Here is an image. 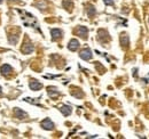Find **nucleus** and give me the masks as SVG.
I'll use <instances>...</instances> for the list:
<instances>
[{
    "label": "nucleus",
    "mask_w": 149,
    "mask_h": 139,
    "mask_svg": "<svg viewBox=\"0 0 149 139\" xmlns=\"http://www.w3.org/2000/svg\"><path fill=\"white\" fill-rule=\"evenodd\" d=\"M47 90H48V95H49L52 98H55L56 96H58V95H60L58 90H57L55 87H48L47 88Z\"/></svg>",
    "instance_id": "nucleus-13"
},
{
    "label": "nucleus",
    "mask_w": 149,
    "mask_h": 139,
    "mask_svg": "<svg viewBox=\"0 0 149 139\" xmlns=\"http://www.w3.org/2000/svg\"><path fill=\"white\" fill-rule=\"evenodd\" d=\"M62 6H63L68 12H72L74 1H72V0H63V1H62Z\"/></svg>",
    "instance_id": "nucleus-12"
},
{
    "label": "nucleus",
    "mask_w": 149,
    "mask_h": 139,
    "mask_svg": "<svg viewBox=\"0 0 149 139\" xmlns=\"http://www.w3.org/2000/svg\"><path fill=\"white\" fill-rule=\"evenodd\" d=\"M1 2H2V0H0V3H1Z\"/></svg>",
    "instance_id": "nucleus-18"
},
{
    "label": "nucleus",
    "mask_w": 149,
    "mask_h": 139,
    "mask_svg": "<svg viewBox=\"0 0 149 139\" xmlns=\"http://www.w3.org/2000/svg\"><path fill=\"white\" fill-rule=\"evenodd\" d=\"M95 13H96L95 8L92 5H88L87 6V15H88V17H93L94 15H95Z\"/></svg>",
    "instance_id": "nucleus-15"
},
{
    "label": "nucleus",
    "mask_w": 149,
    "mask_h": 139,
    "mask_svg": "<svg viewBox=\"0 0 149 139\" xmlns=\"http://www.w3.org/2000/svg\"><path fill=\"white\" fill-rule=\"evenodd\" d=\"M103 2H104L107 6H112V5H113V0H103Z\"/></svg>",
    "instance_id": "nucleus-16"
},
{
    "label": "nucleus",
    "mask_w": 149,
    "mask_h": 139,
    "mask_svg": "<svg viewBox=\"0 0 149 139\" xmlns=\"http://www.w3.org/2000/svg\"><path fill=\"white\" fill-rule=\"evenodd\" d=\"M60 111H61V113H62L64 116L70 115V114H71V112H72L71 106H69V105H62V106L60 107Z\"/></svg>",
    "instance_id": "nucleus-10"
},
{
    "label": "nucleus",
    "mask_w": 149,
    "mask_h": 139,
    "mask_svg": "<svg viewBox=\"0 0 149 139\" xmlns=\"http://www.w3.org/2000/svg\"><path fill=\"white\" fill-rule=\"evenodd\" d=\"M14 115H15V118H17V119H25V118L28 116V114H26L24 111H22L21 108H17V107L14 108Z\"/></svg>",
    "instance_id": "nucleus-8"
},
{
    "label": "nucleus",
    "mask_w": 149,
    "mask_h": 139,
    "mask_svg": "<svg viewBox=\"0 0 149 139\" xmlns=\"http://www.w3.org/2000/svg\"><path fill=\"white\" fill-rule=\"evenodd\" d=\"M12 72H13V69H12L10 65H8V64H3V65L1 66V74H2V75L8 76L9 74H12Z\"/></svg>",
    "instance_id": "nucleus-7"
},
{
    "label": "nucleus",
    "mask_w": 149,
    "mask_h": 139,
    "mask_svg": "<svg viewBox=\"0 0 149 139\" xmlns=\"http://www.w3.org/2000/svg\"><path fill=\"white\" fill-rule=\"evenodd\" d=\"M29 87H30L31 90H33V91H38V90H40L42 88V85L40 82H38L37 80H31L30 83H29Z\"/></svg>",
    "instance_id": "nucleus-6"
},
{
    "label": "nucleus",
    "mask_w": 149,
    "mask_h": 139,
    "mask_svg": "<svg viewBox=\"0 0 149 139\" xmlns=\"http://www.w3.org/2000/svg\"><path fill=\"white\" fill-rule=\"evenodd\" d=\"M0 96H2V89H1V87H0Z\"/></svg>",
    "instance_id": "nucleus-17"
},
{
    "label": "nucleus",
    "mask_w": 149,
    "mask_h": 139,
    "mask_svg": "<svg viewBox=\"0 0 149 139\" xmlns=\"http://www.w3.org/2000/svg\"><path fill=\"white\" fill-rule=\"evenodd\" d=\"M51 34H52V39L53 40H58L62 38V31L58 29H52L51 30Z\"/></svg>",
    "instance_id": "nucleus-11"
},
{
    "label": "nucleus",
    "mask_w": 149,
    "mask_h": 139,
    "mask_svg": "<svg viewBox=\"0 0 149 139\" xmlns=\"http://www.w3.org/2000/svg\"><path fill=\"white\" fill-rule=\"evenodd\" d=\"M17 12L21 14V18H22V21H23V23H24L25 26L35 28L38 32L41 33V31H40V29H39V25H38L37 19H36V17H35L33 15H31L30 13H28V12H25V10H21V9H17Z\"/></svg>",
    "instance_id": "nucleus-1"
},
{
    "label": "nucleus",
    "mask_w": 149,
    "mask_h": 139,
    "mask_svg": "<svg viewBox=\"0 0 149 139\" xmlns=\"http://www.w3.org/2000/svg\"><path fill=\"white\" fill-rule=\"evenodd\" d=\"M21 52H23V54H31V52H33V45L29 40H26L23 43V46L21 47Z\"/></svg>",
    "instance_id": "nucleus-2"
},
{
    "label": "nucleus",
    "mask_w": 149,
    "mask_h": 139,
    "mask_svg": "<svg viewBox=\"0 0 149 139\" xmlns=\"http://www.w3.org/2000/svg\"><path fill=\"white\" fill-rule=\"evenodd\" d=\"M79 56H80V58L81 59H84V61H90L91 58H92V52H91V49H88V48H85V49H83L81 52H79Z\"/></svg>",
    "instance_id": "nucleus-4"
},
{
    "label": "nucleus",
    "mask_w": 149,
    "mask_h": 139,
    "mask_svg": "<svg viewBox=\"0 0 149 139\" xmlns=\"http://www.w3.org/2000/svg\"><path fill=\"white\" fill-rule=\"evenodd\" d=\"M77 34L79 35L81 39H87V35H88V30H87V28L86 26H78L77 29H76V31H74Z\"/></svg>",
    "instance_id": "nucleus-3"
},
{
    "label": "nucleus",
    "mask_w": 149,
    "mask_h": 139,
    "mask_svg": "<svg viewBox=\"0 0 149 139\" xmlns=\"http://www.w3.org/2000/svg\"><path fill=\"white\" fill-rule=\"evenodd\" d=\"M78 47H79V42H78V40H77V39H72V40H70V41H69V43H68V48H69V50H71V52L77 50V49H78Z\"/></svg>",
    "instance_id": "nucleus-9"
},
{
    "label": "nucleus",
    "mask_w": 149,
    "mask_h": 139,
    "mask_svg": "<svg viewBox=\"0 0 149 139\" xmlns=\"http://www.w3.org/2000/svg\"><path fill=\"white\" fill-rule=\"evenodd\" d=\"M40 125H41L42 129H45V130H53V129H54V123L51 121L48 118L45 119V120H42L41 123H40Z\"/></svg>",
    "instance_id": "nucleus-5"
},
{
    "label": "nucleus",
    "mask_w": 149,
    "mask_h": 139,
    "mask_svg": "<svg viewBox=\"0 0 149 139\" xmlns=\"http://www.w3.org/2000/svg\"><path fill=\"white\" fill-rule=\"evenodd\" d=\"M120 43H122L123 47H127L129 46V36L126 34L120 35Z\"/></svg>",
    "instance_id": "nucleus-14"
}]
</instances>
